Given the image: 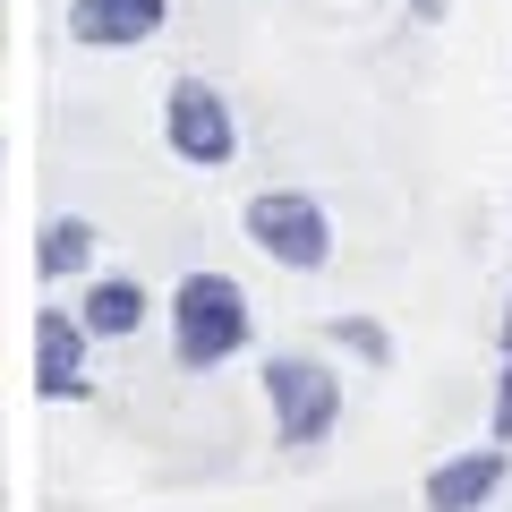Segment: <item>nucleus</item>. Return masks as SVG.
I'll list each match as a JSON object with an SVG mask.
<instances>
[{"instance_id":"1","label":"nucleus","mask_w":512,"mask_h":512,"mask_svg":"<svg viewBox=\"0 0 512 512\" xmlns=\"http://www.w3.org/2000/svg\"><path fill=\"white\" fill-rule=\"evenodd\" d=\"M248 333H256V308L231 274H180L171 282V350H180V367L239 359Z\"/></svg>"},{"instance_id":"2","label":"nucleus","mask_w":512,"mask_h":512,"mask_svg":"<svg viewBox=\"0 0 512 512\" xmlns=\"http://www.w3.org/2000/svg\"><path fill=\"white\" fill-rule=\"evenodd\" d=\"M265 402H274V444L282 453H316L342 427V376L325 359H308V350H274L265 359Z\"/></svg>"},{"instance_id":"3","label":"nucleus","mask_w":512,"mask_h":512,"mask_svg":"<svg viewBox=\"0 0 512 512\" xmlns=\"http://www.w3.org/2000/svg\"><path fill=\"white\" fill-rule=\"evenodd\" d=\"M239 231L274 256L282 274H325L333 265V214L308 197V188H265V197H248Z\"/></svg>"},{"instance_id":"4","label":"nucleus","mask_w":512,"mask_h":512,"mask_svg":"<svg viewBox=\"0 0 512 512\" xmlns=\"http://www.w3.org/2000/svg\"><path fill=\"white\" fill-rule=\"evenodd\" d=\"M163 146L180 154L188 171L239 163V111L222 103V86H205V77H171V94H163Z\"/></svg>"},{"instance_id":"5","label":"nucleus","mask_w":512,"mask_h":512,"mask_svg":"<svg viewBox=\"0 0 512 512\" xmlns=\"http://www.w3.org/2000/svg\"><path fill=\"white\" fill-rule=\"evenodd\" d=\"M512 478V444H470V453H444L436 470H427V512H487L495 504V487Z\"/></svg>"},{"instance_id":"6","label":"nucleus","mask_w":512,"mask_h":512,"mask_svg":"<svg viewBox=\"0 0 512 512\" xmlns=\"http://www.w3.org/2000/svg\"><path fill=\"white\" fill-rule=\"evenodd\" d=\"M86 316L35 308V393L43 402H86Z\"/></svg>"},{"instance_id":"7","label":"nucleus","mask_w":512,"mask_h":512,"mask_svg":"<svg viewBox=\"0 0 512 512\" xmlns=\"http://www.w3.org/2000/svg\"><path fill=\"white\" fill-rule=\"evenodd\" d=\"M171 18V0H69V35L94 43V52H137L154 43Z\"/></svg>"},{"instance_id":"8","label":"nucleus","mask_w":512,"mask_h":512,"mask_svg":"<svg viewBox=\"0 0 512 512\" xmlns=\"http://www.w3.org/2000/svg\"><path fill=\"white\" fill-rule=\"evenodd\" d=\"M146 308H154V299H146V282H137V274H94L86 299H77V316H86L94 342H128V333L146 325Z\"/></svg>"},{"instance_id":"9","label":"nucleus","mask_w":512,"mask_h":512,"mask_svg":"<svg viewBox=\"0 0 512 512\" xmlns=\"http://www.w3.org/2000/svg\"><path fill=\"white\" fill-rule=\"evenodd\" d=\"M86 265H94V222L86 214H52L35 231V274L43 282H77Z\"/></svg>"},{"instance_id":"10","label":"nucleus","mask_w":512,"mask_h":512,"mask_svg":"<svg viewBox=\"0 0 512 512\" xmlns=\"http://www.w3.org/2000/svg\"><path fill=\"white\" fill-rule=\"evenodd\" d=\"M325 342H333V350H350V359H367V367H393V333H384L376 316H333Z\"/></svg>"},{"instance_id":"11","label":"nucleus","mask_w":512,"mask_h":512,"mask_svg":"<svg viewBox=\"0 0 512 512\" xmlns=\"http://www.w3.org/2000/svg\"><path fill=\"white\" fill-rule=\"evenodd\" d=\"M487 436L512 444V350H504V376H495V402H487Z\"/></svg>"},{"instance_id":"12","label":"nucleus","mask_w":512,"mask_h":512,"mask_svg":"<svg viewBox=\"0 0 512 512\" xmlns=\"http://www.w3.org/2000/svg\"><path fill=\"white\" fill-rule=\"evenodd\" d=\"M402 9H410V18H427V26L444 18V0H402Z\"/></svg>"},{"instance_id":"13","label":"nucleus","mask_w":512,"mask_h":512,"mask_svg":"<svg viewBox=\"0 0 512 512\" xmlns=\"http://www.w3.org/2000/svg\"><path fill=\"white\" fill-rule=\"evenodd\" d=\"M495 342L512 350V291H504V316H495Z\"/></svg>"}]
</instances>
